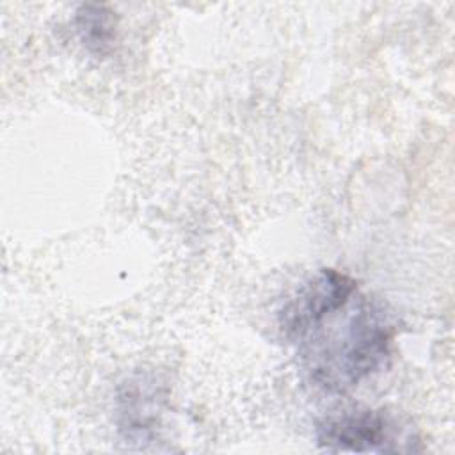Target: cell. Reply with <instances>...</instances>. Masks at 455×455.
<instances>
[{"instance_id": "2", "label": "cell", "mask_w": 455, "mask_h": 455, "mask_svg": "<svg viewBox=\"0 0 455 455\" xmlns=\"http://www.w3.org/2000/svg\"><path fill=\"white\" fill-rule=\"evenodd\" d=\"M316 444L332 453L419 451L412 427L386 409L345 411L316 427Z\"/></svg>"}, {"instance_id": "1", "label": "cell", "mask_w": 455, "mask_h": 455, "mask_svg": "<svg viewBox=\"0 0 455 455\" xmlns=\"http://www.w3.org/2000/svg\"><path fill=\"white\" fill-rule=\"evenodd\" d=\"M395 327L384 307L355 290L306 318L284 339L293 343L307 379L327 393H347L382 370Z\"/></svg>"}, {"instance_id": "3", "label": "cell", "mask_w": 455, "mask_h": 455, "mask_svg": "<svg viewBox=\"0 0 455 455\" xmlns=\"http://www.w3.org/2000/svg\"><path fill=\"white\" fill-rule=\"evenodd\" d=\"M160 391L155 382L130 379L121 386L117 409L119 428L130 441H149L160 425Z\"/></svg>"}, {"instance_id": "4", "label": "cell", "mask_w": 455, "mask_h": 455, "mask_svg": "<svg viewBox=\"0 0 455 455\" xmlns=\"http://www.w3.org/2000/svg\"><path fill=\"white\" fill-rule=\"evenodd\" d=\"M76 30L87 50L105 55L116 39V18L105 7L98 4H84L75 12Z\"/></svg>"}]
</instances>
